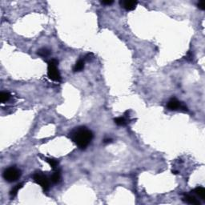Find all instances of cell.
<instances>
[{
    "label": "cell",
    "mask_w": 205,
    "mask_h": 205,
    "mask_svg": "<svg viewBox=\"0 0 205 205\" xmlns=\"http://www.w3.org/2000/svg\"><path fill=\"white\" fill-rule=\"evenodd\" d=\"M198 7L199 8V9H201V10H204V9H205L204 2V1H201V2H199Z\"/></svg>",
    "instance_id": "16"
},
{
    "label": "cell",
    "mask_w": 205,
    "mask_h": 205,
    "mask_svg": "<svg viewBox=\"0 0 205 205\" xmlns=\"http://www.w3.org/2000/svg\"><path fill=\"white\" fill-rule=\"evenodd\" d=\"M120 6L127 10H133L136 9L138 3L136 1H130V0H122L119 2Z\"/></svg>",
    "instance_id": "6"
},
{
    "label": "cell",
    "mask_w": 205,
    "mask_h": 205,
    "mask_svg": "<svg viewBox=\"0 0 205 205\" xmlns=\"http://www.w3.org/2000/svg\"><path fill=\"white\" fill-rule=\"evenodd\" d=\"M10 98V93L7 92V91H2L0 93V102H5L9 100V99Z\"/></svg>",
    "instance_id": "11"
},
{
    "label": "cell",
    "mask_w": 205,
    "mask_h": 205,
    "mask_svg": "<svg viewBox=\"0 0 205 205\" xmlns=\"http://www.w3.org/2000/svg\"><path fill=\"white\" fill-rule=\"evenodd\" d=\"M60 178H61V176H60V172H54L53 175L51 176V182L53 183V184H57V183L60 182Z\"/></svg>",
    "instance_id": "12"
},
{
    "label": "cell",
    "mask_w": 205,
    "mask_h": 205,
    "mask_svg": "<svg viewBox=\"0 0 205 205\" xmlns=\"http://www.w3.org/2000/svg\"><path fill=\"white\" fill-rule=\"evenodd\" d=\"M33 179L35 182L39 184L43 191H47L50 187V180L48 177L43 172H35L33 175Z\"/></svg>",
    "instance_id": "4"
},
{
    "label": "cell",
    "mask_w": 205,
    "mask_h": 205,
    "mask_svg": "<svg viewBox=\"0 0 205 205\" xmlns=\"http://www.w3.org/2000/svg\"><path fill=\"white\" fill-rule=\"evenodd\" d=\"M183 200H184L186 203L190 204H199L200 203L198 199H196L193 195L191 194H184V196L183 198Z\"/></svg>",
    "instance_id": "7"
},
{
    "label": "cell",
    "mask_w": 205,
    "mask_h": 205,
    "mask_svg": "<svg viewBox=\"0 0 205 205\" xmlns=\"http://www.w3.org/2000/svg\"><path fill=\"white\" fill-rule=\"evenodd\" d=\"M45 160L49 163V165L51 166V168L53 169L56 168L57 166H58V164H59V162L57 161L56 159H52V158H45Z\"/></svg>",
    "instance_id": "14"
},
{
    "label": "cell",
    "mask_w": 205,
    "mask_h": 205,
    "mask_svg": "<svg viewBox=\"0 0 205 205\" xmlns=\"http://www.w3.org/2000/svg\"><path fill=\"white\" fill-rule=\"evenodd\" d=\"M112 141V139H110V138H108V139H103V143H111Z\"/></svg>",
    "instance_id": "18"
},
{
    "label": "cell",
    "mask_w": 205,
    "mask_h": 205,
    "mask_svg": "<svg viewBox=\"0 0 205 205\" xmlns=\"http://www.w3.org/2000/svg\"><path fill=\"white\" fill-rule=\"evenodd\" d=\"M69 138L80 149H86L93 139L92 132L86 127H79L69 133Z\"/></svg>",
    "instance_id": "1"
},
{
    "label": "cell",
    "mask_w": 205,
    "mask_h": 205,
    "mask_svg": "<svg viewBox=\"0 0 205 205\" xmlns=\"http://www.w3.org/2000/svg\"><path fill=\"white\" fill-rule=\"evenodd\" d=\"M58 63H59V61L55 59H52L47 63V75L50 80L55 81V82L61 81V75L57 67Z\"/></svg>",
    "instance_id": "2"
},
{
    "label": "cell",
    "mask_w": 205,
    "mask_h": 205,
    "mask_svg": "<svg viewBox=\"0 0 205 205\" xmlns=\"http://www.w3.org/2000/svg\"><path fill=\"white\" fill-rule=\"evenodd\" d=\"M195 195L200 197L202 199H205V189L203 187H198L193 191Z\"/></svg>",
    "instance_id": "10"
},
{
    "label": "cell",
    "mask_w": 205,
    "mask_h": 205,
    "mask_svg": "<svg viewBox=\"0 0 205 205\" xmlns=\"http://www.w3.org/2000/svg\"><path fill=\"white\" fill-rule=\"evenodd\" d=\"M50 53H51L50 50L47 49V48H45V47H44V48H41V49H39L38 51V55H39V56L43 57V58H46V57L50 55Z\"/></svg>",
    "instance_id": "13"
},
{
    "label": "cell",
    "mask_w": 205,
    "mask_h": 205,
    "mask_svg": "<svg viewBox=\"0 0 205 205\" xmlns=\"http://www.w3.org/2000/svg\"><path fill=\"white\" fill-rule=\"evenodd\" d=\"M83 68H84V60H80L76 62L73 71L74 72H78V71H81Z\"/></svg>",
    "instance_id": "9"
},
{
    "label": "cell",
    "mask_w": 205,
    "mask_h": 205,
    "mask_svg": "<svg viewBox=\"0 0 205 205\" xmlns=\"http://www.w3.org/2000/svg\"><path fill=\"white\" fill-rule=\"evenodd\" d=\"M101 3L104 5H111L113 3L112 0H107V1H101Z\"/></svg>",
    "instance_id": "17"
},
{
    "label": "cell",
    "mask_w": 205,
    "mask_h": 205,
    "mask_svg": "<svg viewBox=\"0 0 205 205\" xmlns=\"http://www.w3.org/2000/svg\"><path fill=\"white\" fill-rule=\"evenodd\" d=\"M167 107L170 111H177V110H180L184 112L188 111V107L185 104L184 102H179L178 99L175 98H172L170 99L167 104Z\"/></svg>",
    "instance_id": "5"
},
{
    "label": "cell",
    "mask_w": 205,
    "mask_h": 205,
    "mask_svg": "<svg viewBox=\"0 0 205 205\" xmlns=\"http://www.w3.org/2000/svg\"><path fill=\"white\" fill-rule=\"evenodd\" d=\"M23 184H17L16 186H15L13 188L11 189V191H10V195H11L12 197L15 196L17 193H18V192H19V190L23 188Z\"/></svg>",
    "instance_id": "15"
},
{
    "label": "cell",
    "mask_w": 205,
    "mask_h": 205,
    "mask_svg": "<svg viewBox=\"0 0 205 205\" xmlns=\"http://www.w3.org/2000/svg\"><path fill=\"white\" fill-rule=\"evenodd\" d=\"M114 122L118 126H126L127 124V116H120L114 119Z\"/></svg>",
    "instance_id": "8"
},
{
    "label": "cell",
    "mask_w": 205,
    "mask_h": 205,
    "mask_svg": "<svg viewBox=\"0 0 205 205\" xmlns=\"http://www.w3.org/2000/svg\"><path fill=\"white\" fill-rule=\"evenodd\" d=\"M20 175H21L20 170L15 168V167H10V168H7L3 174L4 179L10 183L16 181L17 179L20 177Z\"/></svg>",
    "instance_id": "3"
}]
</instances>
